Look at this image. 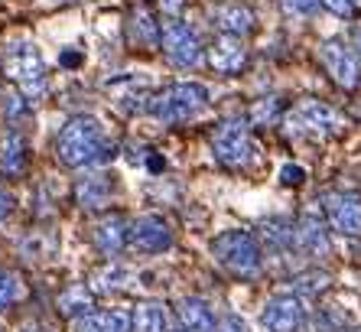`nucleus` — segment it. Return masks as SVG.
I'll list each match as a JSON object with an SVG mask.
<instances>
[{"label":"nucleus","mask_w":361,"mask_h":332,"mask_svg":"<svg viewBox=\"0 0 361 332\" xmlns=\"http://www.w3.org/2000/svg\"><path fill=\"white\" fill-rule=\"evenodd\" d=\"M283 4L286 13H293V17H306V13H312L316 10V4L319 0H280Z\"/></svg>","instance_id":"27"},{"label":"nucleus","mask_w":361,"mask_h":332,"mask_svg":"<svg viewBox=\"0 0 361 332\" xmlns=\"http://www.w3.org/2000/svg\"><path fill=\"white\" fill-rule=\"evenodd\" d=\"M215 332H247V329H244V323L238 319V316H225V319L219 323V329H215Z\"/></svg>","instance_id":"32"},{"label":"nucleus","mask_w":361,"mask_h":332,"mask_svg":"<svg viewBox=\"0 0 361 332\" xmlns=\"http://www.w3.org/2000/svg\"><path fill=\"white\" fill-rule=\"evenodd\" d=\"M4 69H7V78H13L23 88L26 98H39L46 92V62L33 42H13L4 56Z\"/></svg>","instance_id":"6"},{"label":"nucleus","mask_w":361,"mask_h":332,"mask_svg":"<svg viewBox=\"0 0 361 332\" xmlns=\"http://www.w3.org/2000/svg\"><path fill=\"white\" fill-rule=\"evenodd\" d=\"M209 66L221 75H235L247 66V46L235 36H215L209 46Z\"/></svg>","instance_id":"13"},{"label":"nucleus","mask_w":361,"mask_h":332,"mask_svg":"<svg viewBox=\"0 0 361 332\" xmlns=\"http://www.w3.org/2000/svg\"><path fill=\"white\" fill-rule=\"evenodd\" d=\"M127 271L121 264H114L111 261V267H104V271H98L94 274V283H92V290H118V287H124L127 283Z\"/></svg>","instance_id":"25"},{"label":"nucleus","mask_w":361,"mask_h":332,"mask_svg":"<svg viewBox=\"0 0 361 332\" xmlns=\"http://www.w3.org/2000/svg\"><path fill=\"white\" fill-rule=\"evenodd\" d=\"M355 46H358V52H361V30L355 33Z\"/></svg>","instance_id":"35"},{"label":"nucleus","mask_w":361,"mask_h":332,"mask_svg":"<svg viewBox=\"0 0 361 332\" xmlns=\"http://www.w3.org/2000/svg\"><path fill=\"white\" fill-rule=\"evenodd\" d=\"M302 319H306V307L296 293H280L264 307L261 323L267 332H300Z\"/></svg>","instance_id":"11"},{"label":"nucleus","mask_w":361,"mask_h":332,"mask_svg":"<svg viewBox=\"0 0 361 332\" xmlns=\"http://www.w3.org/2000/svg\"><path fill=\"white\" fill-rule=\"evenodd\" d=\"M160 46L166 59L179 69H195L202 62V42L199 36L183 23V20H166L160 26Z\"/></svg>","instance_id":"8"},{"label":"nucleus","mask_w":361,"mask_h":332,"mask_svg":"<svg viewBox=\"0 0 361 332\" xmlns=\"http://www.w3.org/2000/svg\"><path fill=\"white\" fill-rule=\"evenodd\" d=\"M23 297V280L13 271H0V309L13 307L17 300Z\"/></svg>","instance_id":"24"},{"label":"nucleus","mask_w":361,"mask_h":332,"mask_svg":"<svg viewBox=\"0 0 361 332\" xmlns=\"http://www.w3.org/2000/svg\"><path fill=\"white\" fill-rule=\"evenodd\" d=\"M322 7L336 17H355V0H322Z\"/></svg>","instance_id":"28"},{"label":"nucleus","mask_w":361,"mask_h":332,"mask_svg":"<svg viewBox=\"0 0 361 332\" xmlns=\"http://www.w3.org/2000/svg\"><path fill=\"white\" fill-rule=\"evenodd\" d=\"M10 212H13V196H10L7 189H0V222H4Z\"/></svg>","instance_id":"33"},{"label":"nucleus","mask_w":361,"mask_h":332,"mask_svg":"<svg viewBox=\"0 0 361 332\" xmlns=\"http://www.w3.org/2000/svg\"><path fill=\"white\" fill-rule=\"evenodd\" d=\"M111 179L104 173H92V176H85V179H78L75 183V199L82 208H101V206H108L111 199Z\"/></svg>","instance_id":"18"},{"label":"nucleus","mask_w":361,"mask_h":332,"mask_svg":"<svg viewBox=\"0 0 361 332\" xmlns=\"http://www.w3.org/2000/svg\"><path fill=\"white\" fill-rule=\"evenodd\" d=\"M319 59H322V66H326V72L332 75V82H336L338 88L355 92V88L361 85V56H358V49L348 46V42L326 40L319 46Z\"/></svg>","instance_id":"7"},{"label":"nucleus","mask_w":361,"mask_h":332,"mask_svg":"<svg viewBox=\"0 0 361 332\" xmlns=\"http://www.w3.org/2000/svg\"><path fill=\"white\" fill-rule=\"evenodd\" d=\"M293 244L306 254V258H329L332 254V241H329V228L316 215H302L296 222V238Z\"/></svg>","instance_id":"15"},{"label":"nucleus","mask_w":361,"mask_h":332,"mask_svg":"<svg viewBox=\"0 0 361 332\" xmlns=\"http://www.w3.org/2000/svg\"><path fill=\"white\" fill-rule=\"evenodd\" d=\"M56 307H59L62 316L82 319V316L94 313V290L92 287H85V283H72V287H66V290L59 293Z\"/></svg>","instance_id":"19"},{"label":"nucleus","mask_w":361,"mask_h":332,"mask_svg":"<svg viewBox=\"0 0 361 332\" xmlns=\"http://www.w3.org/2000/svg\"><path fill=\"white\" fill-rule=\"evenodd\" d=\"M280 117V101L277 98H261L257 105L251 108V124H270V121H277Z\"/></svg>","instance_id":"26"},{"label":"nucleus","mask_w":361,"mask_h":332,"mask_svg":"<svg viewBox=\"0 0 361 332\" xmlns=\"http://www.w3.org/2000/svg\"><path fill=\"white\" fill-rule=\"evenodd\" d=\"M209 108V88L199 82H173L163 85L160 92H153L147 101V111H150L160 124H179V121H189V117L202 114Z\"/></svg>","instance_id":"1"},{"label":"nucleus","mask_w":361,"mask_h":332,"mask_svg":"<svg viewBox=\"0 0 361 332\" xmlns=\"http://www.w3.org/2000/svg\"><path fill=\"white\" fill-rule=\"evenodd\" d=\"M127 238H130V225L124 222V215H108V218H101V222L94 225V232H92L94 248H98L108 261H114L121 251L127 248Z\"/></svg>","instance_id":"14"},{"label":"nucleus","mask_w":361,"mask_h":332,"mask_svg":"<svg viewBox=\"0 0 361 332\" xmlns=\"http://www.w3.org/2000/svg\"><path fill=\"white\" fill-rule=\"evenodd\" d=\"M0 170L7 176H23L26 170V141L20 131H4L0 141Z\"/></svg>","instance_id":"20"},{"label":"nucleus","mask_w":361,"mask_h":332,"mask_svg":"<svg viewBox=\"0 0 361 332\" xmlns=\"http://www.w3.org/2000/svg\"><path fill=\"white\" fill-rule=\"evenodd\" d=\"M212 254L235 277H254L261 271V244L254 241L251 232H241V228L215 235L212 238Z\"/></svg>","instance_id":"4"},{"label":"nucleus","mask_w":361,"mask_h":332,"mask_svg":"<svg viewBox=\"0 0 361 332\" xmlns=\"http://www.w3.org/2000/svg\"><path fill=\"white\" fill-rule=\"evenodd\" d=\"M212 26L219 30L221 36H235V40H244L247 33H254L257 26V17L254 10L241 0H219L212 7Z\"/></svg>","instance_id":"12"},{"label":"nucleus","mask_w":361,"mask_h":332,"mask_svg":"<svg viewBox=\"0 0 361 332\" xmlns=\"http://www.w3.org/2000/svg\"><path fill=\"white\" fill-rule=\"evenodd\" d=\"M160 26L157 20L150 17V10L147 7H137L134 13H130V40L137 42V46H160Z\"/></svg>","instance_id":"22"},{"label":"nucleus","mask_w":361,"mask_h":332,"mask_svg":"<svg viewBox=\"0 0 361 332\" xmlns=\"http://www.w3.org/2000/svg\"><path fill=\"white\" fill-rule=\"evenodd\" d=\"M169 332H185V329H183V326H176V329H169Z\"/></svg>","instance_id":"36"},{"label":"nucleus","mask_w":361,"mask_h":332,"mask_svg":"<svg viewBox=\"0 0 361 332\" xmlns=\"http://www.w3.org/2000/svg\"><path fill=\"white\" fill-rule=\"evenodd\" d=\"M153 4H157V10L169 20H179V13H183V7H185V0H153Z\"/></svg>","instance_id":"30"},{"label":"nucleus","mask_w":361,"mask_h":332,"mask_svg":"<svg viewBox=\"0 0 361 332\" xmlns=\"http://www.w3.org/2000/svg\"><path fill=\"white\" fill-rule=\"evenodd\" d=\"M212 153L228 170H244L257 160V143L251 137V121L244 117H228L212 134Z\"/></svg>","instance_id":"3"},{"label":"nucleus","mask_w":361,"mask_h":332,"mask_svg":"<svg viewBox=\"0 0 361 332\" xmlns=\"http://www.w3.org/2000/svg\"><path fill=\"white\" fill-rule=\"evenodd\" d=\"M23 332H46L42 326H36V323H30V326H23Z\"/></svg>","instance_id":"34"},{"label":"nucleus","mask_w":361,"mask_h":332,"mask_svg":"<svg viewBox=\"0 0 361 332\" xmlns=\"http://www.w3.org/2000/svg\"><path fill=\"white\" fill-rule=\"evenodd\" d=\"M26 111V95H7L4 98V114L7 117H20Z\"/></svg>","instance_id":"29"},{"label":"nucleus","mask_w":361,"mask_h":332,"mask_svg":"<svg viewBox=\"0 0 361 332\" xmlns=\"http://www.w3.org/2000/svg\"><path fill=\"white\" fill-rule=\"evenodd\" d=\"M329 287H332V277H329L326 271H306V274H300L293 280L296 297H319Z\"/></svg>","instance_id":"23"},{"label":"nucleus","mask_w":361,"mask_h":332,"mask_svg":"<svg viewBox=\"0 0 361 332\" xmlns=\"http://www.w3.org/2000/svg\"><path fill=\"white\" fill-rule=\"evenodd\" d=\"M352 332H361V329H352Z\"/></svg>","instance_id":"37"},{"label":"nucleus","mask_w":361,"mask_h":332,"mask_svg":"<svg viewBox=\"0 0 361 332\" xmlns=\"http://www.w3.org/2000/svg\"><path fill=\"white\" fill-rule=\"evenodd\" d=\"M101 143H104L101 124L92 114H78L56 137V157L75 170V166H85L101 157Z\"/></svg>","instance_id":"2"},{"label":"nucleus","mask_w":361,"mask_h":332,"mask_svg":"<svg viewBox=\"0 0 361 332\" xmlns=\"http://www.w3.org/2000/svg\"><path fill=\"white\" fill-rule=\"evenodd\" d=\"M127 244L140 254H160L173 244V228L163 215H140L130 222V238Z\"/></svg>","instance_id":"10"},{"label":"nucleus","mask_w":361,"mask_h":332,"mask_svg":"<svg viewBox=\"0 0 361 332\" xmlns=\"http://www.w3.org/2000/svg\"><path fill=\"white\" fill-rule=\"evenodd\" d=\"M134 332H169V313L163 303L147 300L134 309Z\"/></svg>","instance_id":"21"},{"label":"nucleus","mask_w":361,"mask_h":332,"mask_svg":"<svg viewBox=\"0 0 361 332\" xmlns=\"http://www.w3.org/2000/svg\"><path fill=\"white\" fill-rule=\"evenodd\" d=\"M286 131L293 137H332L342 131V114L336 108H329L316 98H302L296 101L293 108L286 111Z\"/></svg>","instance_id":"5"},{"label":"nucleus","mask_w":361,"mask_h":332,"mask_svg":"<svg viewBox=\"0 0 361 332\" xmlns=\"http://www.w3.org/2000/svg\"><path fill=\"white\" fill-rule=\"evenodd\" d=\"M176 316H179V326H183L185 332H215L219 329L212 307L199 297H183L179 300Z\"/></svg>","instance_id":"16"},{"label":"nucleus","mask_w":361,"mask_h":332,"mask_svg":"<svg viewBox=\"0 0 361 332\" xmlns=\"http://www.w3.org/2000/svg\"><path fill=\"white\" fill-rule=\"evenodd\" d=\"M0 332H4V329H0Z\"/></svg>","instance_id":"38"},{"label":"nucleus","mask_w":361,"mask_h":332,"mask_svg":"<svg viewBox=\"0 0 361 332\" xmlns=\"http://www.w3.org/2000/svg\"><path fill=\"white\" fill-rule=\"evenodd\" d=\"M75 332H134V316L124 309H94L75 319Z\"/></svg>","instance_id":"17"},{"label":"nucleus","mask_w":361,"mask_h":332,"mask_svg":"<svg viewBox=\"0 0 361 332\" xmlns=\"http://www.w3.org/2000/svg\"><path fill=\"white\" fill-rule=\"evenodd\" d=\"M322 208H326L329 225L338 235H345V238H358L361 235V199L355 192H345V189L326 192L322 196Z\"/></svg>","instance_id":"9"},{"label":"nucleus","mask_w":361,"mask_h":332,"mask_svg":"<svg viewBox=\"0 0 361 332\" xmlns=\"http://www.w3.org/2000/svg\"><path fill=\"white\" fill-rule=\"evenodd\" d=\"M280 183H283V186H300L302 183V166L286 163L283 170H280Z\"/></svg>","instance_id":"31"}]
</instances>
